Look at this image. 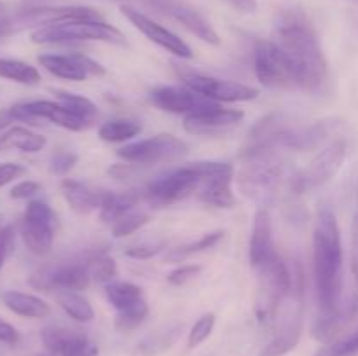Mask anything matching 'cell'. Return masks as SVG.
Segmentation results:
<instances>
[{
	"label": "cell",
	"mask_w": 358,
	"mask_h": 356,
	"mask_svg": "<svg viewBox=\"0 0 358 356\" xmlns=\"http://www.w3.org/2000/svg\"><path fill=\"white\" fill-rule=\"evenodd\" d=\"M273 40L289 58L299 91L313 96L327 91L329 61L313 21L301 7H289L276 16Z\"/></svg>",
	"instance_id": "6da1fadb"
},
{
	"label": "cell",
	"mask_w": 358,
	"mask_h": 356,
	"mask_svg": "<svg viewBox=\"0 0 358 356\" xmlns=\"http://www.w3.org/2000/svg\"><path fill=\"white\" fill-rule=\"evenodd\" d=\"M313 276L318 316H332L343 304V241L338 218L327 206L315 223Z\"/></svg>",
	"instance_id": "7a4b0ae2"
},
{
	"label": "cell",
	"mask_w": 358,
	"mask_h": 356,
	"mask_svg": "<svg viewBox=\"0 0 358 356\" xmlns=\"http://www.w3.org/2000/svg\"><path fill=\"white\" fill-rule=\"evenodd\" d=\"M245 166L238 175L241 194L264 208L276 201L282 192H290L292 178L297 170L290 166L283 152H266L245 156Z\"/></svg>",
	"instance_id": "3957f363"
},
{
	"label": "cell",
	"mask_w": 358,
	"mask_h": 356,
	"mask_svg": "<svg viewBox=\"0 0 358 356\" xmlns=\"http://www.w3.org/2000/svg\"><path fill=\"white\" fill-rule=\"evenodd\" d=\"M226 173H234L229 163L196 161V163H189L177 170L168 171L150 181L143 192V198L154 208H163L194 194L201 187L203 181Z\"/></svg>",
	"instance_id": "277c9868"
},
{
	"label": "cell",
	"mask_w": 358,
	"mask_h": 356,
	"mask_svg": "<svg viewBox=\"0 0 358 356\" xmlns=\"http://www.w3.org/2000/svg\"><path fill=\"white\" fill-rule=\"evenodd\" d=\"M292 290L273 320V334L259 356H285L299 344L304 323V272L299 262L292 269Z\"/></svg>",
	"instance_id": "5b68a950"
},
{
	"label": "cell",
	"mask_w": 358,
	"mask_h": 356,
	"mask_svg": "<svg viewBox=\"0 0 358 356\" xmlns=\"http://www.w3.org/2000/svg\"><path fill=\"white\" fill-rule=\"evenodd\" d=\"M254 271L257 272L255 316L259 323L269 327L278 307L292 290V271L276 250Z\"/></svg>",
	"instance_id": "8992f818"
},
{
	"label": "cell",
	"mask_w": 358,
	"mask_h": 356,
	"mask_svg": "<svg viewBox=\"0 0 358 356\" xmlns=\"http://www.w3.org/2000/svg\"><path fill=\"white\" fill-rule=\"evenodd\" d=\"M35 44H72V42H105L112 45H126L124 34L114 24L100 20H72L37 28L30 35Z\"/></svg>",
	"instance_id": "52a82bcc"
},
{
	"label": "cell",
	"mask_w": 358,
	"mask_h": 356,
	"mask_svg": "<svg viewBox=\"0 0 358 356\" xmlns=\"http://www.w3.org/2000/svg\"><path fill=\"white\" fill-rule=\"evenodd\" d=\"M348 154V143L343 136L332 138L304 170L296 171L290 185L292 194H306L322 187L338 175Z\"/></svg>",
	"instance_id": "ba28073f"
},
{
	"label": "cell",
	"mask_w": 358,
	"mask_h": 356,
	"mask_svg": "<svg viewBox=\"0 0 358 356\" xmlns=\"http://www.w3.org/2000/svg\"><path fill=\"white\" fill-rule=\"evenodd\" d=\"M254 70L259 82L268 89L296 91V73L285 52L275 44V40L259 38L254 44Z\"/></svg>",
	"instance_id": "9c48e42d"
},
{
	"label": "cell",
	"mask_w": 358,
	"mask_h": 356,
	"mask_svg": "<svg viewBox=\"0 0 358 356\" xmlns=\"http://www.w3.org/2000/svg\"><path fill=\"white\" fill-rule=\"evenodd\" d=\"M34 288L42 290V292H51V290H86L93 283L90 272V257L87 251H84L80 257L72 258V260L59 262V264L44 265L37 269L28 279Z\"/></svg>",
	"instance_id": "30bf717a"
},
{
	"label": "cell",
	"mask_w": 358,
	"mask_h": 356,
	"mask_svg": "<svg viewBox=\"0 0 358 356\" xmlns=\"http://www.w3.org/2000/svg\"><path fill=\"white\" fill-rule=\"evenodd\" d=\"M187 154V143L177 136L170 135V133H159V135L150 136V138L128 143L117 150V156L122 161L140 164V166L175 163Z\"/></svg>",
	"instance_id": "8fae6325"
},
{
	"label": "cell",
	"mask_w": 358,
	"mask_h": 356,
	"mask_svg": "<svg viewBox=\"0 0 358 356\" xmlns=\"http://www.w3.org/2000/svg\"><path fill=\"white\" fill-rule=\"evenodd\" d=\"M175 70L189 89L196 91L208 100L234 103V101H250L259 96V89L236 82V80L217 79V77L205 75L185 66H175Z\"/></svg>",
	"instance_id": "7c38bea8"
},
{
	"label": "cell",
	"mask_w": 358,
	"mask_h": 356,
	"mask_svg": "<svg viewBox=\"0 0 358 356\" xmlns=\"http://www.w3.org/2000/svg\"><path fill=\"white\" fill-rule=\"evenodd\" d=\"M138 2L147 9H152L154 13L173 20L175 23H178L185 30L191 31L192 35H196L199 40L206 42L210 45L220 44V37L215 28L212 27V23L194 6H191L185 0H138Z\"/></svg>",
	"instance_id": "4fadbf2b"
},
{
	"label": "cell",
	"mask_w": 358,
	"mask_h": 356,
	"mask_svg": "<svg viewBox=\"0 0 358 356\" xmlns=\"http://www.w3.org/2000/svg\"><path fill=\"white\" fill-rule=\"evenodd\" d=\"M56 216L51 206L41 199L28 202L21 222V237L31 253L48 255L55 241Z\"/></svg>",
	"instance_id": "5bb4252c"
},
{
	"label": "cell",
	"mask_w": 358,
	"mask_h": 356,
	"mask_svg": "<svg viewBox=\"0 0 358 356\" xmlns=\"http://www.w3.org/2000/svg\"><path fill=\"white\" fill-rule=\"evenodd\" d=\"M149 101L156 108L170 114H201V112L213 110L220 107L217 101L201 96L187 86H161L149 93Z\"/></svg>",
	"instance_id": "9a60e30c"
},
{
	"label": "cell",
	"mask_w": 358,
	"mask_h": 356,
	"mask_svg": "<svg viewBox=\"0 0 358 356\" xmlns=\"http://www.w3.org/2000/svg\"><path fill=\"white\" fill-rule=\"evenodd\" d=\"M121 13L122 16L140 31V34L145 35L150 42H154L156 45L163 47L164 51L171 52V54L177 56V58L180 59H191L192 56H194L191 47H189L177 34L168 30L166 27L159 24L157 21H154L152 17L143 14L142 10H138L136 7L129 6V3H121Z\"/></svg>",
	"instance_id": "2e32d148"
},
{
	"label": "cell",
	"mask_w": 358,
	"mask_h": 356,
	"mask_svg": "<svg viewBox=\"0 0 358 356\" xmlns=\"http://www.w3.org/2000/svg\"><path fill=\"white\" fill-rule=\"evenodd\" d=\"M38 65L44 66L51 75L65 80H86L90 75H105V68L98 61L83 52H65V54H41Z\"/></svg>",
	"instance_id": "e0dca14e"
},
{
	"label": "cell",
	"mask_w": 358,
	"mask_h": 356,
	"mask_svg": "<svg viewBox=\"0 0 358 356\" xmlns=\"http://www.w3.org/2000/svg\"><path fill=\"white\" fill-rule=\"evenodd\" d=\"M41 337L52 356H98V346L76 328L45 327Z\"/></svg>",
	"instance_id": "ac0fdd59"
},
{
	"label": "cell",
	"mask_w": 358,
	"mask_h": 356,
	"mask_svg": "<svg viewBox=\"0 0 358 356\" xmlns=\"http://www.w3.org/2000/svg\"><path fill=\"white\" fill-rule=\"evenodd\" d=\"M243 117V110L217 107L213 110L201 112V114L185 115L184 129L191 135H213V133L224 131V129L240 124Z\"/></svg>",
	"instance_id": "d6986e66"
},
{
	"label": "cell",
	"mask_w": 358,
	"mask_h": 356,
	"mask_svg": "<svg viewBox=\"0 0 358 356\" xmlns=\"http://www.w3.org/2000/svg\"><path fill=\"white\" fill-rule=\"evenodd\" d=\"M358 316V293H353L348 300H343L338 313L332 316H317L313 327H311V335L317 341L331 342L334 341L339 332L345 330L350 323Z\"/></svg>",
	"instance_id": "ffe728a7"
},
{
	"label": "cell",
	"mask_w": 358,
	"mask_h": 356,
	"mask_svg": "<svg viewBox=\"0 0 358 356\" xmlns=\"http://www.w3.org/2000/svg\"><path fill=\"white\" fill-rule=\"evenodd\" d=\"M273 251H275V244H273L271 215L268 208H259L254 216L250 246H248V260L252 267L255 269L259 264H262Z\"/></svg>",
	"instance_id": "44dd1931"
},
{
	"label": "cell",
	"mask_w": 358,
	"mask_h": 356,
	"mask_svg": "<svg viewBox=\"0 0 358 356\" xmlns=\"http://www.w3.org/2000/svg\"><path fill=\"white\" fill-rule=\"evenodd\" d=\"M62 192L70 208L79 215H87L94 209H100L101 201L105 198V192L96 191L91 185L72 180V178H65L62 181Z\"/></svg>",
	"instance_id": "7402d4cb"
},
{
	"label": "cell",
	"mask_w": 358,
	"mask_h": 356,
	"mask_svg": "<svg viewBox=\"0 0 358 356\" xmlns=\"http://www.w3.org/2000/svg\"><path fill=\"white\" fill-rule=\"evenodd\" d=\"M233 178L234 173H226L203 181L201 187L198 188V199L213 208H234L236 198L233 192Z\"/></svg>",
	"instance_id": "603a6c76"
},
{
	"label": "cell",
	"mask_w": 358,
	"mask_h": 356,
	"mask_svg": "<svg viewBox=\"0 0 358 356\" xmlns=\"http://www.w3.org/2000/svg\"><path fill=\"white\" fill-rule=\"evenodd\" d=\"M48 145L45 136L34 133L24 126H9L0 131V152L7 149H16L21 152H41Z\"/></svg>",
	"instance_id": "cb8c5ba5"
},
{
	"label": "cell",
	"mask_w": 358,
	"mask_h": 356,
	"mask_svg": "<svg viewBox=\"0 0 358 356\" xmlns=\"http://www.w3.org/2000/svg\"><path fill=\"white\" fill-rule=\"evenodd\" d=\"M182 332V323H168L156 328L154 332L147 334L142 341L136 344V353L140 356H157L171 348L178 341Z\"/></svg>",
	"instance_id": "d4e9b609"
},
{
	"label": "cell",
	"mask_w": 358,
	"mask_h": 356,
	"mask_svg": "<svg viewBox=\"0 0 358 356\" xmlns=\"http://www.w3.org/2000/svg\"><path fill=\"white\" fill-rule=\"evenodd\" d=\"M2 300L9 311L14 314L23 318H45L51 313V307L45 300L41 297H35L31 293L16 292V290H9V292L2 293Z\"/></svg>",
	"instance_id": "484cf974"
},
{
	"label": "cell",
	"mask_w": 358,
	"mask_h": 356,
	"mask_svg": "<svg viewBox=\"0 0 358 356\" xmlns=\"http://www.w3.org/2000/svg\"><path fill=\"white\" fill-rule=\"evenodd\" d=\"M142 194L138 191L126 192H105V198L100 206V220L105 223H114L128 212L135 209Z\"/></svg>",
	"instance_id": "4316f807"
},
{
	"label": "cell",
	"mask_w": 358,
	"mask_h": 356,
	"mask_svg": "<svg viewBox=\"0 0 358 356\" xmlns=\"http://www.w3.org/2000/svg\"><path fill=\"white\" fill-rule=\"evenodd\" d=\"M59 307L72 318L77 323H90L94 318L93 306L90 304V300L79 292H73V290H62L56 295Z\"/></svg>",
	"instance_id": "83f0119b"
},
{
	"label": "cell",
	"mask_w": 358,
	"mask_h": 356,
	"mask_svg": "<svg viewBox=\"0 0 358 356\" xmlns=\"http://www.w3.org/2000/svg\"><path fill=\"white\" fill-rule=\"evenodd\" d=\"M0 77L24 86H35L41 82V72L34 65L13 58H0Z\"/></svg>",
	"instance_id": "f1b7e54d"
},
{
	"label": "cell",
	"mask_w": 358,
	"mask_h": 356,
	"mask_svg": "<svg viewBox=\"0 0 358 356\" xmlns=\"http://www.w3.org/2000/svg\"><path fill=\"white\" fill-rule=\"evenodd\" d=\"M105 297L115 311L126 309L143 299L142 288L129 281H110L105 285Z\"/></svg>",
	"instance_id": "f546056e"
},
{
	"label": "cell",
	"mask_w": 358,
	"mask_h": 356,
	"mask_svg": "<svg viewBox=\"0 0 358 356\" xmlns=\"http://www.w3.org/2000/svg\"><path fill=\"white\" fill-rule=\"evenodd\" d=\"M142 131V126L131 119H112L103 122L98 129V136L108 143H122L135 138Z\"/></svg>",
	"instance_id": "4dcf8cb0"
},
{
	"label": "cell",
	"mask_w": 358,
	"mask_h": 356,
	"mask_svg": "<svg viewBox=\"0 0 358 356\" xmlns=\"http://www.w3.org/2000/svg\"><path fill=\"white\" fill-rule=\"evenodd\" d=\"M87 257H90L91 278L94 283L107 285V283L114 281L115 274H117V265L105 248H93L87 251Z\"/></svg>",
	"instance_id": "1f68e13d"
},
{
	"label": "cell",
	"mask_w": 358,
	"mask_h": 356,
	"mask_svg": "<svg viewBox=\"0 0 358 356\" xmlns=\"http://www.w3.org/2000/svg\"><path fill=\"white\" fill-rule=\"evenodd\" d=\"M222 237H224V230H212V232L203 234L198 241H192V243L173 248V250L166 255V258L170 262H182L185 260V258L191 257V255L201 253V251H206L210 250V248H213L220 239H222Z\"/></svg>",
	"instance_id": "d6a6232c"
},
{
	"label": "cell",
	"mask_w": 358,
	"mask_h": 356,
	"mask_svg": "<svg viewBox=\"0 0 358 356\" xmlns=\"http://www.w3.org/2000/svg\"><path fill=\"white\" fill-rule=\"evenodd\" d=\"M147 316H149V306H147L145 299H142L126 309L117 311L114 325L119 332H131L138 328L147 320Z\"/></svg>",
	"instance_id": "836d02e7"
},
{
	"label": "cell",
	"mask_w": 358,
	"mask_h": 356,
	"mask_svg": "<svg viewBox=\"0 0 358 356\" xmlns=\"http://www.w3.org/2000/svg\"><path fill=\"white\" fill-rule=\"evenodd\" d=\"M56 98L62 105H65L66 108H70L72 112H76L77 115L80 117L87 119V121L94 122L98 117V108L90 98L83 96V94H76V93H69V91H62L56 89L55 91Z\"/></svg>",
	"instance_id": "e575fe53"
},
{
	"label": "cell",
	"mask_w": 358,
	"mask_h": 356,
	"mask_svg": "<svg viewBox=\"0 0 358 356\" xmlns=\"http://www.w3.org/2000/svg\"><path fill=\"white\" fill-rule=\"evenodd\" d=\"M149 222V213L143 212V209H131V212H128L126 215H122L121 218L112 223V234H114V237H126L129 234L140 230Z\"/></svg>",
	"instance_id": "d590c367"
},
{
	"label": "cell",
	"mask_w": 358,
	"mask_h": 356,
	"mask_svg": "<svg viewBox=\"0 0 358 356\" xmlns=\"http://www.w3.org/2000/svg\"><path fill=\"white\" fill-rule=\"evenodd\" d=\"M358 355V325L345 337L331 341L313 356H355Z\"/></svg>",
	"instance_id": "8d00e7d4"
},
{
	"label": "cell",
	"mask_w": 358,
	"mask_h": 356,
	"mask_svg": "<svg viewBox=\"0 0 358 356\" xmlns=\"http://www.w3.org/2000/svg\"><path fill=\"white\" fill-rule=\"evenodd\" d=\"M213 328H215V314L213 313H206L199 318L198 321L194 323V327L191 328L187 337V346L189 348H198L199 344L206 341V339L212 335Z\"/></svg>",
	"instance_id": "74e56055"
},
{
	"label": "cell",
	"mask_w": 358,
	"mask_h": 356,
	"mask_svg": "<svg viewBox=\"0 0 358 356\" xmlns=\"http://www.w3.org/2000/svg\"><path fill=\"white\" fill-rule=\"evenodd\" d=\"M166 241L161 239V237H154V239H143L140 243L131 244V246L126 248L124 255L131 258H138V260H145V258H152L154 255L159 253L164 248Z\"/></svg>",
	"instance_id": "f35d334b"
},
{
	"label": "cell",
	"mask_w": 358,
	"mask_h": 356,
	"mask_svg": "<svg viewBox=\"0 0 358 356\" xmlns=\"http://www.w3.org/2000/svg\"><path fill=\"white\" fill-rule=\"evenodd\" d=\"M77 154L69 152V150H59L51 156L49 161V171L55 175H66L77 164Z\"/></svg>",
	"instance_id": "ab89813d"
},
{
	"label": "cell",
	"mask_w": 358,
	"mask_h": 356,
	"mask_svg": "<svg viewBox=\"0 0 358 356\" xmlns=\"http://www.w3.org/2000/svg\"><path fill=\"white\" fill-rule=\"evenodd\" d=\"M201 272V265L198 264H189V265H180L178 269H175V271H171L170 274H168V283L170 285H175V286H182L185 285V283L192 281V279L196 278V276Z\"/></svg>",
	"instance_id": "60d3db41"
},
{
	"label": "cell",
	"mask_w": 358,
	"mask_h": 356,
	"mask_svg": "<svg viewBox=\"0 0 358 356\" xmlns=\"http://www.w3.org/2000/svg\"><path fill=\"white\" fill-rule=\"evenodd\" d=\"M352 272L358 285V187L355 195V209L352 218Z\"/></svg>",
	"instance_id": "b9f144b4"
},
{
	"label": "cell",
	"mask_w": 358,
	"mask_h": 356,
	"mask_svg": "<svg viewBox=\"0 0 358 356\" xmlns=\"http://www.w3.org/2000/svg\"><path fill=\"white\" fill-rule=\"evenodd\" d=\"M41 192V184L34 180H23L10 188L9 195L13 199H31Z\"/></svg>",
	"instance_id": "7bdbcfd3"
},
{
	"label": "cell",
	"mask_w": 358,
	"mask_h": 356,
	"mask_svg": "<svg viewBox=\"0 0 358 356\" xmlns=\"http://www.w3.org/2000/svg\"><path fill=\"white\" fill-rule=\"evenodd\" d=\"M24 173H27V168L21 166V164H16V163L0 164V188L6 187V185L10 184V181L21 178Z\"/></svg>",
	"instance_id": "ee69618b"
},
{
	"label": "cell",
	"mask_w": 358,
	"mask_h": 356,
	"mask_svg": "<svg viewBox=\"0 0 358 356\" xmlns=\"http://www.w3.org/2000/svg\"><path fill=\"white\" fill-rule=\"evenodd\" d=\"M14 248V227L6 225L0 229V269L6 264L7 257Z\"/></svg>",
	"instance_id": "f6af8a7d"
},
{
	"label": "cell",
	"mask_w": 358,
	"mask_h": 356,
	"mask_svg": "<svg viewBox=\"0 0 358 356\" xmlns=\"http://www.w3.org/2000/svg\"><path fill=\"white\" fill-rule=\"evenodd\" d=\"M0 342L9 346H14L20 342V334H17L16 328L10 323H7L6 320H2V318H0Z\"/></svg>",
	"instance_id": "bcb514c9"
},
{
	"label": "cell",
	"mask_w": 358,
	"mask_h": 356,
	"mask_svg": "<svg viewBox=\"0 0 358 356\" xmlns=\"http://www.w3.org/2000/svg\"><path fill=\"white\" fill-rule=\"evenodd\" d=\"M233 9H236L238 13H243V14H254L257 13L259 9V3L257 0H226Z\"/></svg>",
	"instance_id": "7dc6e473"
},
{
	"label": "cell",
	"mask_w": 358,
	"mask_h": 356,
	"mask_svg": "<svg viewBox=\"0 0 358 356\" xmlns=\"http://www.w3.org/2000/svg\"><path fill=\"white\" fill-rule=\"evenodd\" d=\"M35 356H52V355L48 351V353H38V355H35Z\"/></svg>",
	"instance_id": "c3c4849f"
},
{
	"label": "cell",
	"mask_w": 358,
	"mask_h": 356,
	"mask_svg": "<svg viewBox=\"0 0 358 356\" xmlns=\"http://www.w3.org/2000/svg\"><path fill=\"white\" fill-rule=\"evenodd\" d=\"M2 13H6V6H3V3L0 2V14H2Z\"/></svg>",
	"instance_id": "681fc988"
},
{
	"label": "cell",
	"mask_w": 358,
	"mask_h": 356,
	"mask_svg": "<svg viewBox=\"0 0 358 356\" xmlns=\"http://www.w3.org/2000/svg\"><path fill=\"white\" fill-rule=\"evenodd\" d=\"M2 227H6V225H3V216L0 215V229H2Z\"/></svg>",
	"instance_id": "f907efd6"
},
{
	"label": "cell",
	"mask_w": 358,
	"mask_h": 356,
	"mask_svg": "<svg viewBox=\"0 0 358 356\" xmlns=\"http://www.w3.org/2000/svg\"><path fill=\"white\" fill-rule=\"evenodd\" d=\"M114 2H124V0H114Z\"/></svg>",
	"instance_id": "816d5d0a"
}]
</instances>
